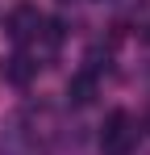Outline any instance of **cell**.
Returning <instances> with one entry per match:
<instances>
[{
  "label": "cell",
  "mask_w": 150,
  "mask_h": 155,
  "mask_svg": "<svg viewBox=\"0 0 150 155\" xmlns=\"http://www.w3.org/2000/svg\"><path fill=\"white\" fill-rule=\"evenodd\" d=\"M133 122H129V113L125 109H113L108 117H104V130H100V143H104V151L108 155H125L133 147Z\"/></svg>",
  "instance_id": "cell-1"
},
{
  "label": "cell",
  "mask_w": 150,
  "mask_h": 155,
  "mask_svg": "<svg viewBox=\"0 0 150 155\" xmlns=\"http://www.w3.org/2000/svg\"><path fill=\"white\" fill-rule=\"evenodd\" d=\"M25 147H29V130H25L21 113H13L0 126V155H25Z\"/></svg>",
  "instance_id": "cell-2"
},
{
  "label": "cell",
  "mask_w": 150,
  "mask_h": 155,
  "mask_svg": "<svg viewBox=\"0 0 150 155\" xmlns=\"http://www.w3.org/2000/svg\"><path fill=\"white\" fill-rule=\"evenodd\" d=\"M8 34H13V42H29V38H38V34H42V17H38V8L21 4V8L8 17Z\"/></svg>",
  "instance_id": "cell-3"
},
{
  "label": "cell",
  "mask_w": 150,
  "mask_h": 155,
  "mask_svg": "<svg viewBox=\"0 0 150 155\" xmlns=\"http://www.w3.org/2000/svg\"><path fill=\"white\" fill-rule=\"evenodd\" d=\"M92 97H96V71H79V76H71V84H67V101H71V105H92Z\"/></svg>",
  "instance_id": "cell-4"
},
{
  "label": "cell",
  "mask_w": 150,
  "mask_h": 155,
  "mask_svg": "<svg viewBox=\"0 0 150 155\" xmlns=\"http://www.w3.org/2000/svg\"><path fill=\"white\" fill-rule=\"evenodd\" d=\"M33 71H38V63H33L29 54H13V59H8V67H4V76L13 80V84H29Z\"/></svg>",
  "instance_id": "cell-5"
},
{
  "label": "cell",
  "mask_w": 150,
  "mask_h": 155,
  "mask_svg": "<svg viewBox=\"0 0 150 155\" xmlns=\"http://www.w3.org/2000/svg\"><path fill=\"white\" fill-rule=\"evenodd\" d=\"M0 76H4V63H0Z\"/></svg>",
  "instance_id": "cell-6"
}]
</instances>
